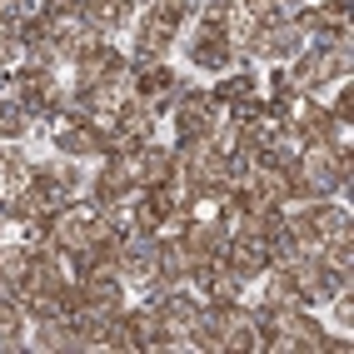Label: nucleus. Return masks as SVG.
Segmentation results:
<instances>
[{"label":"nucleus","instance_id":"obj_1","mask_svg":"<svg viewBox=\"0 0 354 354\" xmlns=\"http://www.w3.org/2000/svg\"><path fill=\"white\" fill-rule=\"evenodd\" d=\"M180 20L170 15V10H160L155 0L145 10H135V26H130V50H125V60H130V70H140V65H155V60H170V50L180 45Z\"/></svg>","mask_w":354,"mask_h":354},{"label":"nucleus","instance_id":"obj_2","mask_svg":"<svg viewBox=\"0 0 354 354\" xmlns=\"http://www.w3.org/2000/svg\"><path fill=\"white\" fill-rule=\"evenodd\" d=\"M285 65H290L295 90L299 95H315V100H324L339 80L354 75V55H339V50H329V45H304V50L295 60H285Z\"/></svg>","mask_w":354,"mask_h":354},{"label":"nucleus","instance_id":"obj_3","mask_svg":"<svg viewBox=\"0 0 354 354\" xmlns=\"http://www.w3.org/2000/svg\"><path fill=\"white\" fill-rule=\"evenodd\" d=\"M175 50H185L190 70H200V75H225V70L234 65V45H230L225 26H220V20H205V15H195L190 26L180 30Z\"/></svg>","mask_w":354,"mask_h":354},{"label":"nucleus","instance_id":"obj_4","mask_svg":"<svg viewBox=\"0 0 354 354\" xmlns=\"http://www.w3.org/2000/svg\"><path fill=\"white\" fill-rule=\"evenodd\" d=\"M220 115H225V105L209 95V85H190L170 110H165V120H170L175 140H209Z\"/></svg>","mask_w":354,"mask_h":354},{"label":"nucleus","instance_id":"obj_5","mask_svg":"<svg viewBox=\"0 0 354 354\" xmlns=\"http://www.w3.org/2000/svg\"><path fill=\"white\" fill-rule=\"evenodd\" d=\"M110 160H120V170L130 175L135 190H155V185H170L175 180V150L165 145V140H145L140 150L110 155Z\"/></svg>","mask_w":354,"mask_h":354},{"label":"nucleus","instance_id":"obj_6","mask_svg":"<svg viewBox=\"0 0 354 354\" xmlns=\"http://www.w3.org/2000/svg\"><path fill=\"white\" fill-rule=\"evenodd\" d=\"M130 60H125V50H120V40H100V45H90V50L70 65V80H75L80 90H90V85H100V80H110L115 70H125Z\"/></svg>","mask_w":354,"mask_h":354},{"label":"nucleus","instance_id":"obj_7","mask_svg":"<svg viewBox=\"0 0 354 354\" xmlns=\"http://www.w3.org/2000/svg\"><path fill=\"white\" fill-rule=\"evenodd\" d=\"M135 195V185H130V175L120 170V160H95V165H90V180H85V200L90 205H120V200H130Z\"/></svg>","mask_w":354,"mask_h":354},{"label":"nucleus","instance_id":"obj_8","mask_svg":"<svg viewBox=\"0 0 354 354\" xmlns=\"http://www.w3.org/2000/svg\"><path fill=\"white\" fill-rule=\"evenodd\" d=\"M80 10L105 40H120L135 26V10H145V0H80Z\"/></svg>","mask_w":354,"mask_h":354},{"label":"nucleus","instance_id":"obj_9","mask_svg":"<svg viewBox=\"0 0 354 354\" xmlns=\"http://www.w3.org/2000/svg\"><path fill=\"white\" fill-rule=\"evenodd\" d=\"M30 349L40 354H85L75 324L70 315H45V319H30Z\"/></svg>","mask_w":354,"mask_h":354},{"label":"nucleus","instance_id":"obj_10","mask_svg":"<svg viewBox=\"0 0 354 354\" xmlns=\"http://www.w3.org/2000/svg\"><path fill=\"white\" fill-rule=\"evenodd\" d=\"M209 95H215L225 110L230 105H240V100H254V95H265V90H259V65H250V60H234L225 75L209 85Z\"/></svg>","mask_w":354,"mask_h":354},{"label":"nucleus","instance_id":"obj_11","mask_svg":"<svg viewBox=\"0 0 354 354\" xmlns=\"http://www.w3.org/2000/svg\"><path fill=\"white\" fill-rule=\"evenodd\" d=\"M310 209V225L319 234V245L329 240H354V215H349V200H315V205H304Z\"/></svg>","mask_w":354,"mask_h":354},{"label":"nucleus","instance_id":"obj_12","mask_svg":"<svg viewBox=\"0 0 354 354\" xmlns=\"http://www.w3.org/2000/svg\"><path fill=\"white\" fill-rule=\"evenodd\" d=\"M225 265H230L234 274H245L250 285H254V279L265 274V270L274 265V259H270V245H265V240H230V250H225Z\"/></svg>","mask_w":354,"mask_h":354},{"label":"nucleus","instance_id":"obj_13","mask_svg":"<svg viewBox=\"0 0 354 354\" xmlns=\"http://www.w3.org/2000/svg\"><path fill=\"white\" fill-rule=\"evenodd\" d=\"M115 125H120L125 135H135V140H155V130H160V110H155L145 95H130V100L120 105V115H115Z\"/></svg>","mask_w":354,"mask_h":354},{"label":"nucleus","instance_id":"obj_14","mask_svg":"<svg viewBox=\"0 0 354 354\" xmlns=\"http://www.w3.org/2000/svg\"><path fill=\"white\" fill-rule=\"evenodd\" d=\"M30 250L26 245H20V240H0V290H20V285H26V279H30Z\"/></svg>","mask_w":354,"mask_h":354},{"label":"nucleus","instance_id":"obj_15","mask_svg":"<svg viewBox=\"0 0 354 354\" xmlns=\"http://www.w3.org/2000/svg\"><path fill=\"white\" fill-rule=\"evenodd\" d=\"M30 120H35V115L20 105L15 95H0V145H20L26 130H30Z\"/></svg>","mask_w":354,"mask_h":354},{"label":"nucleus","instance_id":"obj_16","mask_svg":"<svg viewBox=\"0 0 354 354\" xmlns=\"http://www.w3.org/2000/svg\"><path fill=\"white\" fill-rule=\"evenodd\" d=\"M110 319H115V315H100L95 304H80V310H70V324H75V335H80V344H85V349H100Z\"/></svg>","mask_w":354,"mask_h":354},{"label":"nucleus","instance_id":"obj_17","mask_svg":"<svg viewBox=\"0 0 354 354\" xmlns=\"http://www.w3.org/2000/svg\"><path fill=\"white\" fill-rule=\"evenodd\" d=\"M100 349H110V354H140V344H135V335H130V324H125L120 315L110 319V329H105Z\"/></svg>","mask_w":354,"mask_h":354},{"label":"nucleus","instance_id":"obj_18","mask_svg":"<svg viewBox=\"0 0 354 354\" xmlns=\"http://www.w3.org/2000/svg\"><path fill=\"white\" fill-rule=\"evenodd\" d=\"M319 145L335 150V155H354V120H329V130H324Z\"/></svg>","mask_w":354,"mask_h":354},{"label":"nucleus","instance_id":"obj_19","mask_svg":"<svg viewBox=\"0 0 354 354\" xmlns=\"http://www.w3.org/2000/svg\"><path fill=\"white\" fill-rule=\"evenodd\" d=\"M324 110L335 115V120H354V80H339L335 95L324 100Z\"/></svg>","mask_w":354,"mask_h":354},{"label":"nucleus","instance_id":"obj_20","mask_svg":"<svg viewBox=\"0 0 354 354\" xmlns=\"http://www.w3.org/2000/svg\"><path fill=\"white\" fill-rule=\"evenodd\" d=\"M329 324H335V329H354V290L329 299Z\"/></svg>","mask_w":354,"mask_h":354},{"label":"nucleus","instance_id":"obj_21","mask_svg":"<svg viewBox=\"0 0 354 354\" xmlns=\"http://www.w3.org/2000/svg\"><path fill=\"white\" fill-rule=\"evenodd\" d=\"M155 6H160V10H170L180 26H190V20L200 15V0H155Z\"/></svg>","mask_w":354,"mask_h":354},{"label":"nucleus","instance_id":"obj_22","mask_svg":"<svg viewBox=\"0 0 354 354\" xmlns=\"http://www.w3.org/2000/svg\"><path fill=\"white\" fill-rule=\"evenodd\" d=\"M30 349V329H0V354H26Z\"/></svg>","mask_w":354,"mask_h":354},{"label":"nucleus","instance_id":"obj_23","mask_svg":"<svg viewBox=\"0 0 354 354\" xmlns=\"http://www.w3.org/2000/svg\"><path fill=\"white\" fill-rule=\"evenodd\" d=\"M15 26H20V20H15L6 6H0V45H6V40H15Z\"/></svg>","mask_w":354,"mask_h":354},{"label":"nucleus","instance_id":"obj_24","mask_svg":"<svg viewBox=\"0 0 354 354\" xmlns=\"http://www.w3.org/2000/svg\"><path fill=\"white\" fill-rule=\"evenodd\" d=\"M6 230H10V225H6V209H0V240H6Z\"/></svg>","mask_w":354,"mask_h":354},{"label":"nucleus","instance_id":"obj_25","mask_svg":"<svg viewBox=\"0 0 354 354\" xmlns=\"http://www.w3.org/2000/svg\"><path fill=\"white\" fill-rule=\"evenodd\" d=\"M279 6H285V10H295V6H304V0H279Z\"/></svg>","mask_w":354,"mask_h":354},{"label":"nucleus","instance_id":"obj_26","mask_svg":"<svg viewBox=\"0 0 354 354\" xmlns=\"http://www.w3.org/2000/svg\"><path fill=\"white\" fill-rule=\"evenodd\" d=\"M0 6H6V10H10V6H15V0H0Z\"/></svg>","mask_w":354,"mask_h":354}]
</instances>
